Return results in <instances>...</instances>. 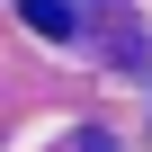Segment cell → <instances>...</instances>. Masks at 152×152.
Listing matches in <instances>:
<instances>
[{"instance_id": "1", "label": "cell", "mask_w": 152, "mask_h": 152, "mask_svg": "<svg viewBox=\"0 0 152 152\" xmlns=\"http://www.w3.org/2000/svg\"><path fill=\"white\" fill-rule=\"evenodd\" d=\"M27 27L36 36H72V9H63V0H27Z\"/></svg>"}]
</instances>
